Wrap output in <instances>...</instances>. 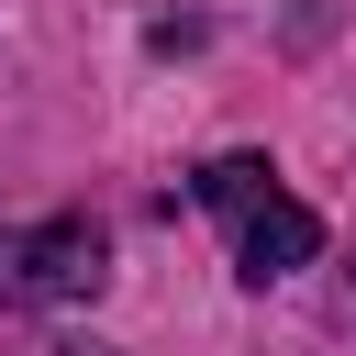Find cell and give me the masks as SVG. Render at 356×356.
Returning a JSON list of instances; mask_svg holds the SVG:
<instances>
[{"mask_svg":"<svg viewBox=\"0 0 356 356\" xmlns=\"http://www.w3.org/2000/svg\"><path fill=\"white\" fill-rule=\"evenodd\" d=\"M200 200L234 222V267H245V278H289V267L323 256V222H312L256 156H211V167H200Z\"/></svg>","mask_w":356,"mask_h":356,"instance_id":"obj_1","label":"cell"},{"mask_svg":"<svg viewBox=\"0 0 356 356\" xmlns=\"http://www.w3.org/2000/svg\"><path fill=\"white\" fill-rule=\"evenodd\" d=\"M100 222H44V234H22V245H0V300H89L100 289Z\"/></svg>","mask_w":356,"mask_h":356,"instance_id":"obj_2","label":"cell"}]
</instances>
